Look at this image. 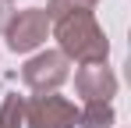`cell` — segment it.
<instances>
[{"instance_id": "obj_1", "label": "cell", "mask_w": 131, "mask_h": 128, "mask_svg": "<svg viewBox=\"0 0 131 128\" xmlns=\"http://www.w3.org/2000/svg\"><path fill=\"white\" fill-rule=\"evenodd\" d=\"M50 29L57 32L60 53H64L67 61H78V64L106 61L110 43H106V32L99 29L96 14H92V7L67 11V14H60V18H53V21H50Z\"/></svg>"}, {"instance_id": "obj_2", "label": "cell", "mask_w": 131, "mask_h": 128, "mask_svg": "<svg viewBox=\"0 0 131 128\" xmlns=\"http://www.w3.org/2000/svg\"><path fill=\"white\" fill-rule=\"evenodd\" d=\"M71 75V61H67L60 50H43L36 57H28L21 68V82L36 93V96H46V93H57L60 85L67 82Z\"/></svg>"}, {"instance_id": "obj_3", "label": "cell", "mask_w": 131, "mask_h": 128, "mask_svg": "<svg viewBox=\"0 0 131 128\" xmlns=\"http://www.w3.org/2000/svg\"><path fill=\"white\" fill-rule=\"evenodd\" d=\"M25 125L28 128H78V107L57 93L32 96L25 103Z\"/></svg>"}, {"instance_id": "obj_4", "label": "cell", "mask_w": 131, "mask_h": 128, "mask_svg": "<svg viewBox=\"0 0 131 128\" xmlns=\"http://www.w3.org/2000/svg\"><path fill=\"white\" fill-rule=\"evenodd\" d=\"M4 36H7V46H11L14 53H32V50H36V46H43L46 36H50V18H46L43 7L18 11L14 18L7 21Z\"/></svg>"}, {"instance_id": "obj_5", "label": "cell", "mask_w": 131, "mask_h": 128, "mask_svg": "<svg viewBox=\"0 0 131 128\" xmlns=\"http://www.w3.org/2000/svg\"><path fill=\"white\" fill-rule=\"evenodd\" d=\"M74 89L85 103H110L117 96V75H113V68H106V61L82 64L74 75Z\"/></svg>"}, {"instance_id": "obj_6", "label": "cell", "mask_w": 131, "mask_h": 128, "mask_svg": "<svg viewBox=\"0 0 131 128\" xmlns=\"http://www.w3.org/2000/svg\"><path fill=\"white\" fill-rule=\"evenodd\" d=\"M113 107L110 103H85L78 110V128H113Z\"/></svg>"}, {"instance_id": "obj_7", "label": "cell", "mask_w": 131, "mask_h": 128, "mask_svg": "<svg viewBox=\"0 0 131 128\" xmlns=\"http://www.w3.org/2000/svg\"><path fill=\"white\" fill-rule=\"evenodd\" d=\"M21 125H25V100L11 93L0 103V128H21Z\"/></svg>"}, {"instance_id": "obj_8", "label": "cell", "mask_w": 131, "mask_h": 128, "mask_svg": "<svg viewBox=\"0 0 131 128\" xmlns=\"http://www.w3.org/2000/svg\"><path fill=\"white\" fill-rule=\"evenodd\" d=\"M7 21H11V4H7V0H0V32L7 29Z\"/></svg>"}, {"instance_id": "obj_9", "label": "cell", "mask_w": 131, "mask_h": 128, "mask_svg": "<svg viewBox=\"0 0 131 128\" xmlns=\"http://www.w3.org/2000/svg\"><path fill=\"white\" fill-rule=\"evenodd\" d=\"M7 4H11V0H7Z\"/></svg>"}]
</instances>
